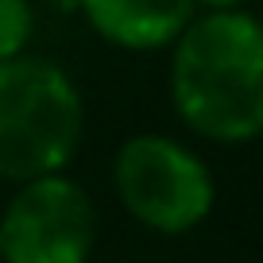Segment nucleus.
<instances>
[{"instance_id":"obj_1","label":"nucleus","mask_w":263,"mask_h":263,"mask_svg":"<svg viewBox=\"0 0 263 263\" xmlns=\"http://www.w3.org/2000/svg\"><path fill=\"white\" fill-rule=\"evenodd\" d=\"M171 97L205 140L248 143L263 128V31L255 16L221 8L174 39Z\"/></svg>"},{"instance_id":"obj_2","label":"nucleus","mask_w":263,"mask_h":263,"mask_svg":"<svg viewBox=\"0 0 263 263\" xmlns=\"http://www.w3.org/2000/svg\"><path fill=\"white\" fill-rule=\"evenodd\" d=\"M82 140V97L47 58L0 62V178L31 182L58 174Z\"/></svg>"},{"instance_id":"obj_3","label":"nucleus","mask_w":263,"mask_h":263,"mask_svg":"<svg viewBox=\"0 0 263 263\" xmlns=\"http://www.w3.org/2000/svg\"><path fill=\"white\" fill-rule=\"evenodd\" d=\"M116 190L140 224L166 236L190 232L213 209L209 166L166 136H132L116 155Z\"/></svg>"},{"instance_id":"obj_4","label":"nucleus","mask_w":263,"mask_h":263,"mask_svg":"<svg viewBox=\"0 0 263 263\" xmlns=\"http://www.w3.org/2000/svg\"><path fill=\"white\" fill-rule=\"evenodd\" d=\"M97 240V213L78 182L62 174L20 182L0 221V255L8 263H85Z\"/></svg>"},{"instance_id":"obj_5","label":"nucleus","mask_w":263,"mask_h":263,"mask_svg":"<svg viewBox=\"0 0 263 263\" xmlns=\"http://www.w3.org/2000/svg\"><path fill=\"white\" fill-rule=\"evenodd\" d=\"M85 20L101 39L128 50H159L194 20V0H82Z\"/></svg>"},{"instance_id":"obj_6","label":"nucleus","mask_w":263,"mask_h":263,"mask_svg":"<svg viewBox=\"0 0 263 263\" xmlns=\"http://www.w3.org/2000/svg\"><path fill=\"white\" fill-rule=\"evenodd\" d=\"M35 31V12L27 0H0V62L24 54Z\"/></svg>"},{"instance_id":"obj_7","label":"nucleus","mask_w":263,"mask_h":263,"mask_svg":"<svg viewBox=\"0 0 263 263\" xmlns=\"http://www.w3.org/2000/svg\"><path fill=\"white\" fill-rule=\"evenodd\" d=\"M201 4H209L213 12H221V8H240L244 0H201Z\"/></svg>"}]
</instances>
